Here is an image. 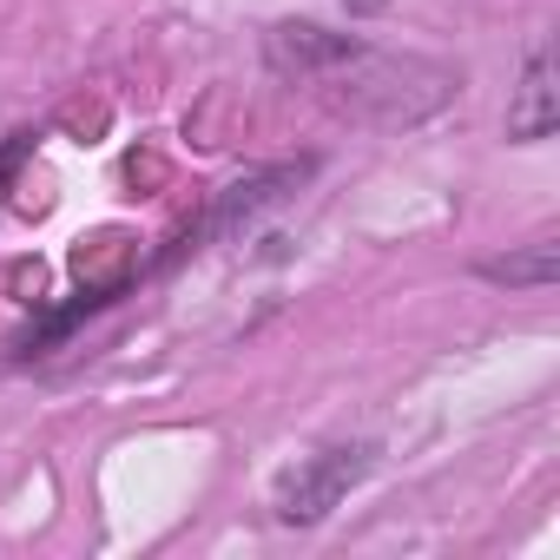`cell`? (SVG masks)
<instances>
[{"mask_svg": "<svg viewBox=\"0 0 560 560\" xmlns=\"http://www.w3.org/2000/svg\"><path fill=\"white\" fill-rule=\"evenodd\" d=\"M363 468H370V448H330V455L304 462L284 488H277V521H317Z\"/></svg>", "mask_w": 560, "mask_h": 560, "instance_id": "6da1fadb", "label": "cell"}, {"mask_svg": "<svg viewBox=\"0 0 560 560\" xmlns=\"http://www.w3.org/2000/svg\"><path fill=\"white\" fill-rule=\"evenodd\" d=\"M553 67H547V54H534L527 60V80H521V100L508 106V132L514 139H547L553 132Z\"/></svg>", "mask_w": 560, "mask_h": 560, "instance_id": "7a4b0ae2", "label": "cell"}, {"mask_svg": "<svg viewBox=\"0 0 560 560\" xmlns=\"http://www.w3.org/2000/svg\"><path fill=\"white\" fill-rule=\"evenodd\" d=\"M547 264H553V250L534 244V257H521V264H488V277H508V284H540Z\"/></svg>", "mask_w": 560, "mask_h": 560, "instance_id": "3957f363", "label": "cell"}]
</instances>
